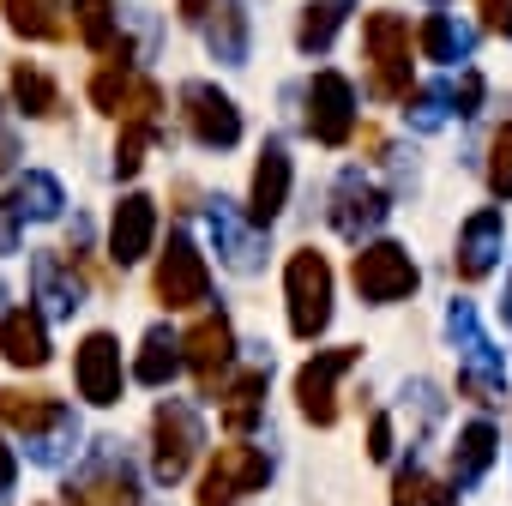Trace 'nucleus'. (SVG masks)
I'll use <instances>...</instances> for the list:
<instances>
[{
    "label": "nucleus",
    "mask_w": 512,
    "mask_h": 506,
    "mask_svg": "<svg viewBox=\"0 0 512 506\" xmlns=\"http://www.w3.org/2000/svg\"><path fill=\"white\" fill-rule=\"evenodd\" d=\"M488 187H494V199H512V121L488 145Z\"/></svg>",
    "instance_id": "37"
},
{
    "label": "nucleus",
    "mask_w": 512,
    "mask_h": 506,
    "mask_svg": "<svg viewBox=\"0 0 512 506\" xmlns=\"http://www.w3.org/2000/svg\"><path fill=\"white\" fill-rule=\"evenodd\" d=\"M350 278H356V296L362 302H380V308L386 302H410L416 284H422L410 247H398V241H368L356 260H350Z\"/></svg>",
    "instance_id": "6"
},
{
    "label": "nucleus",
    "mask_w": 512,
    "mask_h": 506,
    "mask_svg": "<svg viewBox=\"0 0 512 506\" xmlns=\"http://www.w3.org/2000/svg\"><path fill=\"white\" fill-rule=\"evenodd\" d=\"M494 260H500V211L488 205V211H476L464 229H458V253H452V272L464 278V284H482L488 272H494Z\"/></svg>",
    "instance_id": "20"
},
{
    "label": "nucleus",
    "mask_w": 512,
    "mask_h": 506,
    "mask_svg": "<svg viewBox=\"0 0 512 506\" xmlns=\"http://www.w3.org/2000/svg\"><path fill=\"white\" fill-rule=\"evenodd\" d=\"M127 85H133V67H121V61H103V67L91 73V109H103V115H121V97H127Z\"/></svg>",
    "instance_id": "35"
},
{
    "label": "nucleus",
    "mask_w": 512,
    "mask_h": 506,
    "mask_svg": "<svg viewBox=\"0 0 512 506\" xmlns=\"http://www.w3.org/2000/svg\"><path fill=\"white\" fill-rule=\"evenodd\" d=\"M308 133L320 145H350V133H356V91L332 67L308 79Z\"/></svg>",
    "instance_id": "14"
},
{
    "label": "nucleus",
    "mask_w": 512,
    "mask_h": 506,
    "mask_svg": "<svg viewBox=\"0 0 512 506\" xmlns=\"http://www.w3.org/2000/svg\"><path fill=\"white\" fill-rule=\"evenodd\" d=\"M266 380H272V362L235 374L229 386H217V398H223V428H229V434H247L253 422L266 416Z\"/></svg>",
    "instance_id": "24"
},
{
    "label": "nucleus",
    "mask_w": 512,
    "mask_h": 506,
    "mask_svg": "<svg viewBox=\"0 0 512 506\" xmlns=\"http://www.w3.org/2000/svg\"><path fill=\"white\" fill-rule=\"evenodd\" d=\"M290 205V151L278 139H266L260 163H253V187H247V223L272 229V217Z\"/></svg>",
    "instance_id": "18"
},
{
    "label": "nucleus",
    "mask_w": 512,
    "mask_h": 506,
    "mask_svg": "<svg viewBox=\"0 0 512 506\" xmlns=\"http://www.w3.org/2000/svg\"><path fill=\"white\" fill-rule=\"evenodd\" d=\"M13 103L25 109V115H37V121H49V115H61V91H55V79L37 67V61H13Z\"/></svg>",
    "instance_id": "30"
},
{
    "label": "nucleus",
    "mask_w": 512,
    "mask_h": 506,
    "mask_svg": "<svg viewBox=\"0 0 512 506\" xmlns=\"http://www.w3.org/2000/svg\"><path fill=\"white\" fill-rule=\"evenodd\" d=\"M416 43H422V55H428V61L458 67V61H470L476 31H470V25H458L452 13H428V19H422V31H416Z\"/></svg>",
    "instance_id": "25"
},
{
    "label": "nucleus",
    "mask_w": 512,
    "mask_h": 506,
    "mask_svg": "<svg viewBox=\"0 0 512 506\" xmlns=\"http://www.w3.org/2000/svg\"><path fill=\"white\" fill-rule=\"evenodd\" d=\"M181 362L193 368L199 392L217 398V386H223V374H229V362H235V326H229L223 314H199V320L181 332Z\"/></svg>",
    "instance_id": "11"
},
{
    "label": "nucleus",
    "mask_w": 512,
    "mask_h": 506,
    "mask_svg": "<svg viewBox=\"0 0 512 506\" xmlns=\"http://www.w3.org/2000/svg\"><path fill=\"white\" fill-rule=\"evenodd\" d=\"M500 314H506V326H512V284H506V302H500Z\"/></svg>",
    "instance_id": "45"
},
{
    "label": "nucleus",
    "mask_w": 512,
    "mask_h": 506,
    "mask_svg": "<svg viewBox=\"0 0 512 506\" xmlns=\"http://www.w3.org/2000/svg\"><path fill=\"white\" fill-rule=\"evenodd\" d=\"M392 506H452V488L410 464V470H398V476H392Z\"/></svg>",
    "instance_id": "33"
},
{
    "label": "nucleus",
    "mask_w": 512,
    "mask_h": 506,
    "mask_svg": "<svg viewBox=\"0 0 512 506\" xmlns=\"http://www.w3.org/2000/svg\"><path fill=\"white\" fill-rule=\"evenodd\" d=\"M13 482H19V458L13 446H0V494H13Z\"/></svg>",
    "instance_id": "43"
},
{
    "label": "nucleus",
    "mask_w": 512,
    "mask_h": 506,
    "mask_svg": "<svg viewBox=\"0 0 512 506\" xmlns=\"http://www.w3.org/2000/svg\"><path fill=\"white\" fill-rule=\"evenodd\" d=\"M350 7H356V0H308L302 19H296V43H302L308 55H326V49L338 43L344 19H350Z\"/></svg>",
    "instance_id": "27"
},
{
    "label": "nucleus",
    "mask_w": 512,
    "mask_h": 506,
    "mask_svg": "<svg viewBox=\"0 0 512 506\" xmlns=\"http://www.w3.org/2000/svg\"><path fill=\"white\" fill-rule=\"evenodd\" d=\"M157 109H163L157 79H133L127 97H121V115H115V121H157Z\"/></svg>",
    "instance_id": "38"
},
{
    "label": "nucleus",
    "mask_w": 512,
    "mask_h": 506,
    "mask_svg": "<svg viewBox=\"0 0 512 506\" xmlns=\"http://www.w3.org/2000/svg\"><path fill=\"white\" fill-rule=\"evenodd\" d=\"M284 302H290V332L302 344H314L332 326V266H326L320 247L290 253V266H284Z\"/></svg>",
    "instance_id": "2"
},
{
    "label": "nucleus",
    "mask_w": 512,
    "mask_h": 506,
    "mask_svg": "<svg viewBox=\"0 0 512 506\" xmlns=\"http://www.w3.org/2000/svg\"><path fill=\"white\" fill-rule=\"evenodd\" d=\"M13 163H19V133H13L7 121H0V175H7Z\"/></svg>",
    "instance_id": "42"
},
{
    "label": "nucleus",
    "mask_w": 512,
    "mask_h": 506,
    "mask_svg": "<svg viewBox=\"0 0 512 506\" xmlns=\"http://www.w3.org/2000/svg\"><path fill=\"white\" fill-rule=\"evenodd\" d=\"M187 31H199V43L223 61V67H241L247 61V13L241 0H175Z\"/></svg>",
    "instance_id": "10"
},
{
    "label": "nucleus",
    "mask_w": 512,
    "mask_h": 506,
    "mask_svg": "<svg viewBox=\"0 0 512 506\" xmlns=\"http://www.w3.org/2000/svg\"><path fill=\"white\" fill-rule=\"evenodd\" d=\"M151 296L175 314V308H205L211 302V272H205V253L175 229L169 247L157 253V272H151Z\"/></svg>",
    "instance_id": "7"
},
{
    "label": "nucleus",
    "mask_w": 512,
    "mask_h": 506,
    "mask_svg": "<svg viewBox=\"0 0 512 506\" xmlns=\"http://www.w3.org/2000/svg\"><path fill=\"white\" fill-rule=\"evenodd\" d=\"M446 103L458 109V115H476V103H482V73H458V85H446Z\"/></svg>",
    "instance_id": "39"
},
{
    "label": "nucleus",
    "mask_w": 512,
    "mask_h": 506,
    "mask_svg": "<svg viewBox=\"0 0 512 506\" xmlns=\"http://www.w3.org/2000/svg\"><path fill=\"white\" fill-rule=\"evenodd\" d=\"M362 49H368V91L380 103H404L410 97V25L398 13H368Z\"/></svg>",
    "instance_id": "3"
},
{
    "label": "nucleus",
    "mask_w": 512,
    "mask_h": 506,
    "mask_svg": "<svg viewBox=\"0 0 512 506\" xmlns=\"http://www.w3.org/2000/svg\"><path fill=\"white\" fill-rule=\"evenodd\" d=\"M67 452H79V416H73V410H67L55 428H43V434L31 440V458H37V464H61Z\"/></svg>",
    "instance_id": "36"
},
{
    "label": "nucleus",
    "mask_w": 512,
    "mask_h": 506,
    "mask_svg": "<svg viewBox=\"0 0 512 506\" xmlns=\"http://www.w3.org/2000/svg\"><path fill=\"white\" fill-rule=\"evenodd\" d=\"M0 253H19V217L0 211Z\"/></svg>",
    "instance_id": "44"
},
{
    "label": "nucleus",
    "mask_w": 512,
    "mask_h": 506,
    "mask_svg": "<svg viewBox=\"0 0 512 506\" xmlns=\"http://www.w3.org/2000/svg\"><path fill=\"white\" fill-rule=\"evenodd\" d=\"M266 482H272V458L247 440H229L211 452V464L199 476V506H235L241 494H260Z\"/></svg>",
    "instance_id": "5"
},
{
    "label": "nucleus",
    "mask_w": 512,
    "mask_h": 506,
    "mask_svg": "<svg viewBox=\"0 0 512 506\" xmlns=\"http://www.w3.org/2000/svg\"><path fill=\"white\" fill-rule=\"evenodd\" d=\"M67 7H73L79 43L97 49V55H109V49H115V0H67Z\"/></svg>",
    "instance_id": "31"
},
{
    "label": "nucleus",
    "mask_w": 512,
    "mask_h": 506,
    "mask_svg": "<svg viewBox=\"0 0 512 506\" xmlns=\"http://www.w3.org/2000/svg\"><path fill=\"white\" fill-rule=\"evenodd\" d=\"M181 121H187V133H193L205 151H229V145L241 139V109H235L217 85H205V79L181 85Z\"/></svg>",
    "instance_id": "12"
},
{
    "label": "nucleus",
    "mask_w": 512,
    "mask_h": 506,
    "mask_svg": "<svg viewBox=\"0 0 512 506\" xmlns=\"http://www.w3.org/2000/svg\"><path fill=\"white\" fill-rule=\"evenodd\" d=\"M157 241V199L151 193H127L109 217V260L115 266H139Z\"/></svg>",
    "instance_id": "15"
},
{
    "label": "nucleus",
    "mask_w": 512,
    "mask_h": 506,
    "mask_svg": "<svg viewBox=\"0 0 512 506\" xmlns=\"http://www.w3.org/2000/svg\"><path fill=\"white\" fill-rule=\"evenodd\" d=\"M386 211H392V199H386L362 169H344V175L332 181V229H338L344 241L362 247V235H374V229L386 223Z\"/></svg>",
    "instance_id": "13"
},
{
    "label": "nucleus",
    "mask_w": 512,
    "mask_h": 506,
    "mask_svg": "<svg viewBox=\"0 0 512 506\" xmlns=\"http://www.w3.org/2000/svg\"><path fill=\"white\" fill-rule=\"evenodd\" d=\"M0 302H7V284H0Z\"/></svg>",
    "instance_id": "46"
},
{
    "label": "nucleus",
    "mask_w": 512,
    "mask_h": 506,
    "mask_svg": "<svg viewBox=\"0 0 512 506\" xmlns=\"http://www.w3.org/2000/svg\"><path fill=\"white\" fill-rule=\"evenodd\" d=\"M494 446H500V434H494L488 422L458 428V446H452V488H476L482 470L494 464Z\"/></svg>",
    "instance_id": "26"
},
{
    "label": "nucleus",
    "mask_w": 512,
    "mask_h": 506,
    "mask_svg": "<svg viewBox=\"0 0 512 506\" xmlns=\"http://www.w3.org/2000/svg\"><path fill=\"white\" fill-rule=\"evenodd\" d=\"M163 139L157 121H121V139H115V175H139L145 169V151Z\"/></svg>",
    "instance_id": "32"
},
{
    "label": "nucleus",
    "mask_w": 512,
    "mask_h": 506,
    "mask_svg": "<svg viewBox=\"0 0 512 506\" xmlns=\"http://www.w3.org/2000/svg\"><path fill=\"white\" fill-rule=\"evenodd\" d=\"M67 506H139V476L127 458L103 452L85 476L67 482Z\"/></svg>",
    "instance_id": "16"
},
{
    "label": "nucleus",
    "mask_w": 512,
    "mask_h": 506,
    "mask_svg": "<svg viewBox=\"0 0 512 506\" xmlns=\"http://www.w3.org/2000/svg\"><path fill=\"white\" fill-rule=\"evenodd\" d=\"M7 25L25 43H61L67 19H61V0H7Z\"/></svg>",
    "instance_id": "29"
},
{
    "label": "nucleus",
    "mask_w": 512,
    "mask_h": 506,
    "mask_svg": "<svg viewBox=\"0 0 512 506\" xmlns=\"http://www.w3.org/2000/svg\"><path fill=\"white\" fill-rule=\"evenodd\" d=\"M446 338L458 350V392L476 398V404H488V410L506 404V362L494 356V344H488V332H482V320H476L470 302L446 308Z\"/></svg>",
    "instance_id": "1"
},
{
    "label": "nucleus",
    "mask_w": 512,
    "mask_h": 506,
    "mask_svg": "<svg viewBox=\"0 0 512 506\" xmlns=\"http://www.w3.org/2000/svg\"><path fill=\"white\" fill-rule=\"evenodd\" d=\"M356 362H362V350H356V344H338V350H320L314 362L296 368V404H302V416H308L314 428H332V422H338V380H344Z\"/></svg>",
    "instance_id": "8"
},
{
    "label": "nucleus",
    "mask_w": 512,
    "mask_h": 506,
    "mask_svg": "<svg viewBox=\"0 0 512 506\" xmlns=\"http://www.w3.org/2000/svg\"><path fill=\"white\" fill-rule=\"evenodd\" d=\"M211 241H217V253H223V266L229 272H260V260H266V229H253L229 199H211Z\"/></svg>",
    "instance_id": "17"
},
{
    "label": "nucleus",
    "mask_w": 512,
    "mask_h": 506,
    "mask_svg": "<svg viewBox=\"0 0 512 506\" xmlns=\"http://www.w3.org/2000/svg\"><path fill=\"white\" fill-rule=\"evenodd\" d=\"M368 458H392V416H374V428H368Z\"/></svg>",
    "instance_id": "41"
},
{
    "label": "nucleus",
    "mask_w": 512,
    "mask_h": 506,
    "mask_svg": "<svg viewBox=\"0 0 512 506\" xmlns=\"http://www.w3.org/2000/svg\"><path fill=\"white\" fill-rule=\"evenodd\" d=\"M404 115H410V127H416V133H434V127L452 115V103H446V85H410V97H404Z\"/></svg>",
    "instance_id": "34"
},
{
    "label": "nucleus",
    "mask_w": 512,
    "mask_h": 506,
    "mask_svg": "<svg viewBox=\"0 0 512 506\" xmlns=\"http://www.w3.org/2000/svg\"><path fill=\"white\" fill-rule=\"evenodd\" d=\"M31 290L43 302V320H73L85 308V278L61 260V253H37L31 260Z\"/></svg>",
    "instance_id": "19"
},
{
    "label": "nucleus",
    "mask_w": 512,
    "mask_h": 506,
    "mask_svg": "<svg viewBox=\"0 0 512 506\" xmlns=\"http://www.w3.org/2000/svg\"><path fill=\"white\" fill-rule=\"evenodd\" d=\"M73 386H79V398L97 404V410L121 404L127 368H121V344H115V332H85V338H79V350H73Z\"/></svg>",
    "instance_id": "9"
},
{
    "label": "nucleus",
    "mask_w": 512,
    "mask_h": 506,
    "mask_svg": "<svg viewBox=\"0 0 512 506\" xmlns=\"http://www.w3.org/2000/svg\"><path fill=\"white\" fill-rule=\"evenodd\" d=\"M61 205H67V193H61V181L49 175V169H25V181H13L7 193H0V211L7 217H31V223H49V217H61Z\"/></svg>",
    "instance_id": "22"
},
{
    "label": "nucleus",
    "mask_w": 512,
    "mask_h": 506,
    "mask_svg": "<svg viewBox=\"0 0 512 506\" xmlns=\"http://www.w3.org/2000/svg\"><path fill=\"white\" fill-rule=\"evenodd\" d=\"M0 356H7L13 368H43L49 362V320L37 308L0 314Z\"/></svg>",
    "instance_id": "21"
},
{
    "label": "nucleus",
    "mask_w": 512,
    "mask_h": 506,
    "mask_svg": "<svg viewBox=\"0 0 512 506\" xmlns=\"http://www.w3.org/2000/svg\"><path fill=\"white\" fill-rule=\"evenodd\" d=\"M476 13L494 37H512V0H476Z\"/></svg>",
    "instance_id": "40"
},
{
    "label": "nucleus",
    "mask_w": 512,
    "mask_h": 506,
    "mask_svg": "<svg viewBox=\"0 0 512 506\" xmlns=\"http://www.w3.org/2000/svg\"><path fill=\"white\" fill-rule=\"evenodd\" d=\"M67 416V404L61 398H49V392H19V386H0V428H13V434H25V440H37L43 428H55Z\"/></svg>",
    "instance_id": "23"
},
{
    "label": "nucleus",
    "mask_w": 512,
    "mask_h": 506,
    "mask_svg": "<svg viewBox=\"0 0 512 506\" xmlns=\"http://www.w3.org/2000/svg\"><path fill=\"white\" fill-rule=\"evenodd\" d=\"M199 446H205L199 410H193V404H181V398H163V404H157V416H151V476H157L163 488H175V482L193 470Z\"/></svg>",
    "instance_id": "4"
},
{
    "label": "nucleus",
    "mask_w": 512,
    "mask_h": 506,
    "mask_svg": "<svg viewBox=\"0 0 512 506\" xmlns=\"http://www.w3.org/2000/svg\"><path fill=\"white\" fill-rule=\"evenodd\" d=\"M175 368H181V338H175L169 326H151V332L139 338L133 380H145V386H169V380H175Z\"/></svg>",
    "instance_id": "28"
}]
</instances>
